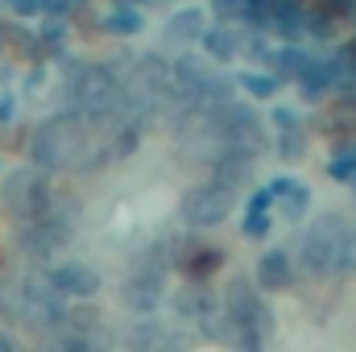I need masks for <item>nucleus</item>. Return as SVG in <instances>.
I'll list each match as a JSON object with an SVG mask.
<instances>
[{
  "label": "nucleus",
  "instance_id": "obj_1",
  "mask_svg": "<svg viewBox=\"0 0 356 352\" xmlns=\"http://www.w3.org/2000/svg\"><path fill=\"white\" fill-rule=\"evenodd\" d=\"M228 207H232V191H224V186H195V191L182 199V216H186L191 224H199V228L220 224V220L228 216Z\"/></svg>",
  "mask_w": 356,
  "mask_h": 352
},
{
  "label": "nucleus",
  "instance_id": "obj_2",
  "mask_svg": "<svg viewBox=\"0 0 356 352\" xmlns=\"http://www.w3.org/2000/svg\"><path fill=\"white\" fill-rule=\"evenodd\" d=\"M50 286H54L58 294H71V298H91V294L99 290V273H95L91 265L67 262V265H58V269H54Z\"/></svg>",
  "mask_w": 356,
  "mask_h": 352
},
{
  "label": "nucleus",
  "instance_id": "obj_3",
  "mask_svg": "<svg viewBox=\"0 0 356 352\" xmlns=\"http://www.w3.org/2000/svg\"><path fill=\"white\" fill-rule=\"evenodd\" d=\"M261 307V298H257V286H249L245 278H232L228 282V290H224V315L236 323V328H249V319H253V311Z\"/></svg>",
  "mask_w": 356,
  "mask_h": 352
},
{
  "label": "nucleus",
  "instance_id": "obj_4",
  "mask_svg": "<svg viewBox=\"0 0 356 352\" xmlns=\"http://www.w3.org/2000/svg\"><path fill=\"white\" fill-rule=\"evenodd\" d=\"M8 207L17 211V216H42V207H46V191H42V182L33 175H17L13 182H8Z\"/></svg>",
  "mask_w": 356,
  "mask_h": 352
},
{
  "label": "nucleus",
  "instance_id": "obj_5",
  "mask_svg": "<svg viewBox=\"0 0 356 352\" xmlns=\"http://www.w3.org/2000/svg\"><path fill=\"white\" fill-rule=\"evenodd\" d=\"M294 282V262L286 257V249H269L257 257V286L269 290V294H277V290H286Z\"/></svg>",
  "mask_w": 356,
  "mask_h": 352
},
{
  "label": "nucleus",
  "instance_id": "obj_6",
  "mask_svg": "<svg viewBox=\"0 0 356 352\" xmlns=\"http://www.w3.org/2000/svg\"><path fill=\"white\" fill-rule=\"evenodd\" d=\"M124 303H129L133 311H154V307L162 303V278H154V273L129 278V282H124Z\"/></svg>",
  "mask_w": 356,
  "mask_h": 352
},
{
  "label": "nucleus",
  "instance_id": "obj_7",
  "mask_svg": "<svg viewBox=\"0 0 356 352\" xmlns=\"http://www.w3.org/2000/svg\"><path fill=\"white\" fill-rule=\"evenodd\" d=\"M178 262H182V269H186L191 278H203V273H211V269L220 265V253L207 249V245H186Z\"/></svg>",
  "mask_w": 356,
  "mask_h": 352
},
{
  "label": "nucleus",
  "instance_id": "obj_8",
  "mask_svg": "<svg viewBox=\"0 0 356 352\" xmlns=\"http://www.w3.org/2000/svg\"><path fill=\"white\" fill-rule=\"evenodd\" d=\"M178 311H182L186 319L203 323V319L211 315V298H207L203 290H182V294H178Z\"/></svg>",
  "mask_w": 356,
  "mask_h": 352
},
{
  "label": "nucleus",
  "instance_id": "obj_9",
  "mask_svg": "<svg viewBox=\"0 0 356 352\" xmlns=\"http://www.w3.org/2000/svg\"><path fill=\"white\" fill-rule=\"evenodd\" d=\"M0 352H17V349H13V340H8L4 332H0Z\"/></svg>",
  "mask_w": 356,
  "mask_h": 352
}]
</instances>
